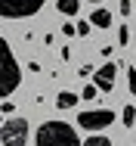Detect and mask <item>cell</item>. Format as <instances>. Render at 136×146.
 Listing matches in <instances>:
<instances>
[{"instance_id": "cell-3", "label": "cell", "mask_w": 136, "mask_h": 146, "mask_svg": "<svg viewBox=\"0 0 136 146\" xmlns=\"http://www.w3.org/2000/svg\"><path fill=\"white\" fill-rule=\"evenodd\" d=\"M47 0H0V16L3 19H28L37 16Z\"/></svg>"}, {"instance_id": "cell-11", "label": "cell", "mask_w": 136, "mask_h": 146, "mask_svg": "<svg viewBox=\"0 0 136 146\" xmlns=\"http://www.w3.org/2000/svg\"><path fill=\"white\" fill-rule=\"evenodd\" d=\"M121 121H124L127 127H133V121H136V106H124V112H121Z\"/></svg>"}, {"instance_id": "cell-14", "label": "cell", "mask_w": 136, "mask_h": 146, "mask_svg": "<svg viewBox=\"0 0 136 146\" xmlns=\"http://www.w3.org/2000/svg\"><path fill=\"white\" fill-rule=\"evenodd\" d=\"M127 78H130V81H127V87H130V93H136V68H133V65L127 68Z\"/></svg>"}, {"instance_id": "cell-12", "label": "cell", "mask_w": 136, "mask_h": 146, "mask_svg": "<svg viewBox=\"0 0 136 146\" xmlns=\"http://www.w3.org/2000/svg\"><path fill=\"white\" fill-rule=\"evenodd\" d=\"M96 96H99V87H96V84H87V87H83V93H81V100H90V103H93Z\"/></svg>"}, {"instance_id": "cell-17", "label": "cell", "mask_w": 136, "mask_h": 146, "mask_svg": "<svg viewBox=\"0 0 136 146\" xmlns=\"http://www.w3.org/2000/svg\"><path fill=\"white\" fill-rule=\"evenodd\" d=\"M121 13H124V16L133 13V0H121Z\"/></svg>"}, {"instance_id": "cell-7", "label": "cell", "mask_w": 136, "mask_h": 146, "mask_svg": "<svg viewBox=\"0 0 136 146\" xmlns=\"http://www.w3.org/2000/svg\"><path fill=\"white\" fill-rule=\"evenodd\" d=\"M90 25H96V28H108V25H111V13H108V9H93Z\"/></svg>"}, {"instance_id": "cell-6", "label": "cell", "mask_w": 136, "mask_h": 146, "mask_svg": "<svg viewBox=\"0 0 136 146\" xmlns=\"http://www.w3.org/2000/svg\"><path fill=\"white\" fill-rule=\"evenodd\" d=\"M114 78H118V65H114V62H105V65L93 75V84L99 90H111L114 87Z\"/></svg>"}, {"instance_id": "cell-1", "label": "cell", "mask_w": 136, "mask_h": 146, "mask_svg": "<svg viewBox=\"0 0 136 146\" xmlns=\"http://www.w3.org/2000/svg\"><path fill=\"white\" fill-rule=\"evenodd\" d=\"M37 146H81V137L65 121H43L37 127Z\"/></svg>"}, {"instance_id": "cell-18", "label": "cell", "mask_w": 136, "mask_h": 146, "mask_svg": "<svg viewBox=\"0 0 136 146\" xmlns=\"http://www.w3.org/2000/svg\"><path fill=\"white\" fill-rule=\"evenodd\" d=\"M0 124H3V121H0Z\"/></svg>"}, {"instance_id": "cell-15", "label": "cell", "mask_w": 136, "mask_h": 146, "mask_svg": "<svg viewBox=\"0 0 136 146\" xmlns=\"http://www.w3.org/2000/svg\"><path fill=\"white\" fill-rule=\"evenodd\" d=\"M118 44H121V47L130 44V31H127V28H118Z\"/></svg>"}, {"instance_id": "cell-2", "label": "cell", "mask_w": 136, "mask_h": 146, "mask_svg": "<svg viewBox=\"0 0 136 146\" xmlns=\"http://www.w3.org/2000/svg\"><path fill=\"white\" fill-rule=\"evenodd\" d=\"M19 84H22V65H19V59L12 56L9 44L0 37V100L9 96Z\"/></svg>"}, {"instance_id": "cell-5", "label": "cell", "mask_w": 136, "mask_h": 146, "mask_svg": "<svg viewBox=\"0 0 136 146\" xmlns=\"http://www.w3.org/2000/svg\"><path fill=\"white\" fill-rule=\"evenodd\" d=\"M111 121H114V112H111V109H87V112L78 115V124L87 127L90 134H99L102 127H108Z\"/></svg>"}, {"instance_id": "cell-9", "label": "cell", "mask_w": 136, "mask_h": 146, "mask_svg": "<svg viewBox=\"0 0 136 146\" xmlns=\"http://www.w3.org/2000/svg\"><path fill=\"white\" fill-rule=\"evenodd\" d=\"M56 9H59L62 16H78V9H81V0H56Z\"/></svg>"}, {"instance_id": "cell-16", "label": "cell", "mask_w": 136, "mask_h": 146, "mask_svg": "<svg viewBox=\"0 0 136 146\" xmlns=\"http://www.w3.org/2000/svg\"><path fill=\"white\" fill-rule=\"evenodd\" d=\"M62 34H65V37H74V34H78V28L68 22V25H62Z\"/></svg>"}, {"instance_id": "cell-19", "label": "cell", "mask_w": 136, "mask_h": 146, "mask_svg": "<svg viewBox=\"0 0 136 146\" xmlns=\"http://www.w3.org/2000/svg\"><path fill=\"white\" fill-rule=\"evenodd\" d=\"M93 3H96V0H93Z\"/></svg>"}, {"instance_id": "cell-8", "label": "cell", "mask_w": 136, "mask_h": 146, "mask_svg": "<svg viewBox=\"0 0 136 146\" xmlns=\"http://www.w3.org/2000/svg\"><path fill=\"white\" fill-rule=\"evenodd\" d=\"M78 100H81L78 93H68V90H62V93L56 96V106H59V109L65 112V109H71V106H78Z\"/></svg>"}, {"instance_id": "cell-10", "label": "cell", "mask_w": 136, "mask_h": 146, "mask_svg": "<svg viewBox=\"0 0 136 146\" xmlns=\"http://www.w3.org/2000/svg\"><path fill=\"white\" fill-rule=\"evenodd\" d=\"M81 146H111V140H108V137H102V134H90Z\"/></svg>"}, {"instance_id": "cell-4", "label": "cell", "mask_w": 136, "mask_h": 146, "mask_svg": "<svg viewBox=\"0 0 136 146\" xmlns=\"http://www.w3.org/2000/svg\"><path fill=\"white\" fill-rule=\"evenodd\" d=\"M0 140H3V146H28V121L22 115L3 121L0 124Z\"/></svg>"}, {"instance_id": "cell-13", "label": "cell", "mask_w": 136, "mask_h": 146, "mask_svg": "<svg viewBox=\"0 0 136 146\" xmlns=\"http://www.w3.org/2000/svg\"><path fill=\"white\" fill-rule=\"evenodd\" d=\"M74 28H78V34H81V37H87V34L93 31V25H90V19H87V22H78Z\"/></svg>"}]
</instances>
